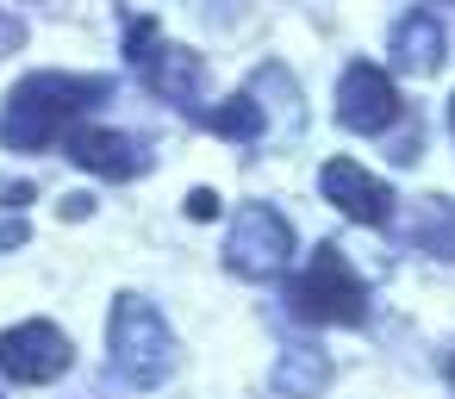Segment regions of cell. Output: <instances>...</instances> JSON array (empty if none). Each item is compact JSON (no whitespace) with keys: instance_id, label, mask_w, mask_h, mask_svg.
Instances as JSON below:
<instances>
[{"instance_id":"cell-2","label":"cell","mask_w":455,"mask_h":399,"mask_svg":"<svg viewBox=\"0 0 455 399\" xmlns=\"http://www.w3.org/2000/svg\"><path fill=\"white\" fill-rule=\"evenodd\" d=\"M107 349H113V368H119L132 387H156V380L175 368V331L163 324V312H156L144 293H119V299H113Z\"/></svg>"},{"instance_id":"cell-4","label":"cell","mask_w":455,"mask_h":399,"mask_svg":"<svg viewBox=\"0 0 455 399\" xmlns=\"http://www.w3.org/2000/svg\"><path fill=\"white\" fill-rule=\"evenodd\" d=\"M287 262H293V225L275 206H243L231 219V237H225V268L243 281H268Z\"/></svg>"},{"instance_id":"cell-18","label":"cell","mask_w":455,"mask_h":399,"mask_svg":"<svg viewBox=\"0 0 455 399\" xmlns=\"http://www.w3.org/2000/svg\"><path fill=\"white\" fill-rule=\"evenodd\" d=\"M449 132H455V94H449Z\"/></svg>"},{"instance_id":"cell-13","label":"cell","mask_w":455,"mask_h":399,"mask_svg":"<svg viewBox=\"0 0 455 399\" xmlns=\"http://www.w3.org/2000/svg\"><path fill=\"white\" fill-rule=\"evenodd\" d=\"M156 51V20H132V38H125V57L132 63H144Z\"/></svg>"},{"instance_id":"cell-11","label":"cell","mask_w":455,"mask_h":399,"mask_svg":"<svg viewBox=\"0 0 455 399\" xmlns=\"http://www.w3.org/2000/svg\"><path fill=\"white\" fill-rule=\"evenodd\" d=\"M206 125H212L219 138L250 144V138H262V107H256V94H231L225 107H212V113H206Z\"/></svg>"},{"instance_id":"cell-3","label":"cell","mask_w":455,"mask_h":399,"mask_svg":"<svg viewBox=\"0 0 455 399\" xmlns=\"http://www.w3.org/2000/svg\"><path fill=\"white\" fill-rule=\"evenodd\" d=\"M293 312L312 324H362L368 318V287L349 268V256L337 243H318L306 275L293 281Z\"/></svg>"},{"instance_id":"cell-7","label":"cell","mask_w":455,"mask_h":399,"mask_svg":"<svg viewBox=\"0 0 455 399\" xmlns=\"http://www.w3.org/2000/svg\"><path fill=\"white\" fill-rule=\"evenodd\" d=\"M318 188H324V200H331L343 219H355V225H387V219H393V188H387L380 175H368L362 163H349V156H331V163L318 169Z\"/></svg>"},{"instance_id":"cell-1","label":"cell","mask_w":455,"mask_h":399,"mask_svg":"<svg viewBox=\"0 0 455 399\" xmlns=\"http://www.w3.org/2000/svg\"><path fill=\"white\" fill-rule=\"evenodd\" d=\"M113 82L107 76H57V69H38L26 76L7 107H0V144L7 150H51L76 132V113H88L94 100H107Z\"/></svg>"},{"instance_id":"cell-10","label":"cell","mask_w":455,"mask_h":399,"mask_svg":"<svg viewBox=\"0 0 455 399\" xmlns=\"http://www.w3.org/2000/svg\"><path fill=\"white\" fill-rule=\"evenodd\" d=\"M393 63L405 76H436V63H443V26H436V13H405L393 26Z\"/></svg>"},{"instance_id":"cell-5","label":"cell","mask_w":455,"mask_h":399,"mask_svg":"<svg viewBox=\"0 0 455 399\" xmlns=\"http://www.w3.org/2000/svg\"><path fill=\"white\" fill-rule=\"evenodd\" d=\"M69 362H76V343L51 318H26L13 331H0V374L13 387H51Z\"/></svg>"},{"instance_id":"cell-16","label":"cell","mask_w":455,"mask_h":399,"mask_svg":"<svg viewBox=\"0 0 455 399\" xmlns=\"http://www.w3.org/2000/svg\"><path fill=\"white\" fill-rule=\"evenodd\" d=\"M88 212H94L88 194H69V200H63V219H88Z\"/></svg>"},{"instance_id":"cell-15","label":"cell","mask_w":455,"mask_h":399,"mask_svg":"<svg viewBox=\"0 0 455 399\" xmlns=\"http://www.w3.org/2000/svg\"><path fill=\"white\" fill-rule=\"evenodd\" d=\"M0 206H7V212H26L32 206V188L20 181V188H0Z\"/></svg>"},{"instance_id":"cell-9","label":"cell","mask_w":455,"mask_h":399,"mask_svg":"<svg viewBox=\"0 0 455 399\" xmlns=\"http://www.w3.org/2000/svg\"><path fill=\"white\" fill-rule=\"evenodd\" d=\"M138 76L150 82V94H163V100H175V107H194V94H200V57L181 51V44H156V51L138 63Z\"/></svg>"},{"instance_id":"cell-19","label":"cell","mask_w":455,"mask_h":399,"mask_svg":"<svg viewBox=\"0 0 455 399\" xmlns=\"http://www.w3.org/2000/svg\"><path fill=\"white\" fill-rule=\"evenodd\" d=\"M449 380H455V355H449Z\"/></svg>"},{"instance_id":"cell-12","label":"cell","mask_w":455,"mask_h":399,"mask_svg":"<svg viewBox=\"0 0 455 399\" xmlns=\"http://www.w3.org/2000/svg\"><path fill=\"white\" fill-rule=\"evenodd\" d=\"M324 380H331V362H324L318 349H312V355H287V362L275 368V387H281V393H318Z\"/></svg>"},{"instance_id":"cell-14","label":"cell","mask_w":455,"mask_h":399,"mask_svg":"<svg viewBox=\"0 0 455 399\" xmlns=\"http://www.w3.org/2000/svg\"><path fill=\"white\" fill-rule=\"evenodd\" d=\"M188 219H200V225L219 219V194H212V188H194V194H188Z\"/></svg>"},{"instance_id":"cell-17","label":"cell","mask_w":455,"mask_h":399,"mask_svg":"<svg viewBox=\"0 0 455 399\" xmlns=\"http://www.w3.org/2000/svg\"><path fill=\"white\" fill-rule=\"evenodd\" d=\"M13 243H26V219H20V225H13V219L0 225V250H13Z\"/></svg>"},{"instance_id":"cell-8","label":"cell","mask_w":455,"mask_h":399,"mask_svg":"<svg viewBox=\"0 0 455 399\" xmlns=\"http://www.w3.org/2000/svg\"><path fill=\"white\" fill-rule=\"evenodd\" d=\"M63 150H69V163H76V169H88V175H107V181H132V175L144 169V150H138V138H125V132H107V125H76V132L63 138Z\"/></svg>"},{"instance_id":"cell-6","label":"cell","mask_w":455,"mask_h":399,"mask_svg":"<svg viewBox=\"0 0 455 399\" xmlns=\"http://www.w3.org/2000/svg\"><path fill=\"white\" fill-rule=\"evenodd\" d=\"M399 119V88L380 63H349L337 82V125L355 138H380Z\"/></svg>"}]
</instances>
